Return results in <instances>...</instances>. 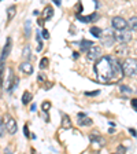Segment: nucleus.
<instances>
[{"label":"nucleus","instance_id":"f257e3e1","mask_svg":"<svg viewBox=\"0 0 137 154\" xmlns=\"http://www.w3.org/2000/svg\"><path fill=\"white\" fill-rule=\"evenodd\" d=\"M95 73L97 79L104 84L115 83L124 76L122 65L114 55H104L100 58L95 65Z\"/></svg>","mask_w":137,"mask_h":154},{"label":"nucleus","instance_id":"f03ea898","mask_svg":"<svg viewBox=\"0 0 137 154\" xmlns=\"http://www.w3.org/2000/svg\"><path fill=\"white\" fill-rule=\"evenodd\" d=\"M122 73L125 76H134L137 74V61L134 58H128V59H125V62L122 63Z\"/></svg>","mask_w":137,"mask_h":154},{"label":"nucleus","instance_id":"7ed1b4c3","mask_svg":"<svg viewBox=\"0 0 137 154\" xmlns=\"http://www.w3.org/2000/svg\"><path fill=\"white\" fill-rule=\"evenodd\" d=\"M3 120H4V122H3L4 128H6V131L8 132V134L14 135L16 131H18V125H16V121L14 120V117H11L10 114H4Z\"/></svg>","mask_w":137,"mask_h":154},{"label":"nucleus","instance_id":"20e7f679","mask_svg":"<svg viewBox=\"0 0 137 154\" xmlns=\"http://www.w3.org/2000/svg\"><path fill=\"white\" fill-rule=\"evenodd\" d=\"M114 38L117 42H119L121 44H126L132 40V32L125 29V30H115L114 33Z\"/></svg>","mask_w":137,"mask_h":154},{"label":"nucleus","instance_id":"39448f33","mask_svg":"<svg viewBox=\"0 0 137 154\" xmlns=\"http://www.w3.org/2000/svg\"><path fill=\"white\" fill-rule=\"evenodd\" d=\"M86 58L89 59V61H99L100 58H102V48L99 45H92V47L86 51Z\"/></svg>","mask_w":137,"mask_h":154},{"label":"nucleus","instance_id":"423d86ee","mask_svg":"<svg viewBox=\"0 0 137 154\" xmlns=\"http://www.w3.org/2000/svg\"><path fill=\"white\" fill-rule=\"evenodd\" d=\"M111 25L115 30H125V29L128 28V21L122 17H114L111 19Z\"/></svg>","mask_w":137,"mask_h":154},{"label":"nucleus","instance_id":"0eeeda50","mask_svg":"<svg viewBox=\"0 0 137 154\" xmlns=\"http://www.w3.org/2000/svg\"><path fill=\"white\" fill-rule=\"evenodd\" d=\"M77 119H78V124L82 125V127L92 124V120H91L86 114H84V113H78V116H77Z\"/></svg>","mask_w":137,"mask_h":154},{"label":"nucleus","instance_id":"6e6552de","mask_svg":"<svg viewBox=\"0 0 137 154\" xmlns=\"http://www.w3.org/2000/svg\"><path fill=\"white\" fill-rule=\"evenodd\" d=\"M19 70L23 72L25 74H32L33 73V66L30 62H22L19 65Z\"/></svg>","mask_w":137,"mask_h":154},{"label":"nucleus","instance_id":"1a4fd4ad","mask_svg":"<svg viewBox=\"0 0 137 154\" xmlns=\"http://www.w3.org/2000/svg\"><path fill=\"white\" fill-rule=\"evenodd\" d=\"M10 48H11V38H7V42H6V45H4V50L3 52H1V63H3L4 61H6V58L8 57L10 54Z\"/></svg>","mask_w":137,"mask_h":154},{"label":"nucleus","instance_id":"9d476101","mask_svg":"<svg viewBox=\"0 0 137 154\" xmlns=\"http://www.w3.org/2000/svg\"><path fill=\"white\" fill-rule=\"evenodd\" d=\"M97 17H99V14H97V13H93L91 17H81V15H77V18L80 19V21H82V22H92V21L97 19Z\"/></svg>","mask_w":137,"mask_h":154},{"label":"nucleus","instance_id":"9b49d317","mask_svg":"<svg viewBox=\"0 0 137 154\" xmlns=\"http://www.w3.org/2000/svg\"><path fill=\"white\" fill-rule=\"evenodd\" d=\"M52 15H54V10H52V7L51 6H47L44 8V13H43V18H44V21L52 18Z\"/></svg>","mask_w":137,"mask_h":154},{"label":"nucleus","instance_id":"f8f14e48","mask_svg":"<svg viewBox=\"0 0 137 154\" xmlns=\"http://www.w3.org/2000/svg\"><path fill=\"white\" fill-rule=\"evenodd\" d=\"M114 40H115L114 35H112V33H110V35H107L106 37H103V45H107V47H109V45H112Z\"/></svg>","mask_w":137,"mask_h":154},{"label":"nucleus","instance_id":"ddd939ff","mask_svg":"<svg viewBox=\"0 0 137 154\" xmlns=\"http://www.w3.org/2000/svg\"><path fill=\"white\" fill-rule=\"evenodd\" d=\"M22 58L25 59V62H29V59L32 58V54H30V47H29V45H25V48H23Z\"/></svg>","mask_w":137,"mask_h":154},{"label":"nucleus","instance_id":"4468645a","mask_svg":"<svg viewBox=\"0 0 137 154\" xmlns=\"http://www.w3.org/2000/svg\"><path fill=\"white\" fill-rule=\"evenodd\" d=\"M62 127H63V128H70V127H71L70 117H69L67 114H63V116H62Z\"/></svg>","mask_w":137,"mask_h":154},{"label":"nucleus","instance_id":"2eb2a0df","mask_svg":"<svg viewBox=\"0 0 137 154\" xmlns=\"http://www.w3.org/2000/svg\"><path fill=\"white\" fill-rule=\"evenodd\" d=\"M102 33L103 30L100 28H97V26H92L91 28V35H93L95 37H102Z\"/></svg>","mask_w":137,"mask_h":154},{"label":"nucleus","instance_id":"dca6fc26","mask_svg":"<svg viewBox=\"0 0 137 154\" xmlns=\"http://www.w3.org/2000/svg\"><path fill=\"white\" fill-rule=\"evenodd\" d=\"M92 45H93L92 42H89V40H82L80 47H81V50H84V51H88V50H89Z\"/></svg>","mask_w":137,"mask_h":154},{"label":"nucleus","instance_id":"f3484780","mask_svg":"<svg viewBox=\"0 0 137 154\" xmlns=\"http://www.w3.org/2000/svg\"><path fill=\"white\" fill-rule=\"evenodd\" d=\"M128 25L130 26L133 30H136L137 32V17H130L129 21H128Z\"/></svg>","mask_w":137,"mask_h":154},{"label":"nucleus","instance_id":"a211bd4d","mask_svg":"<svg viewBox=\"0 0 137 154\" xmlns=\"http://www.w3.org/2000/svg\"><path fill=\"white\" fill-rule=\"evenodd\" d=\"M15 11H16V7L15 6H11V7H8V8H7V19H8V21L11 18H14Z\"/></svg>","mask_w":137,"mask_h":154},{"label":"nucleus","instance_id":"6ab92c4d","mask_svg":"<svg viewBox=\"0 0 137 154\" xmlns=\"http://www.w3.org/2000/svg\"><path fill=\"white\" fill-rule=\"evenodd\" d=\"M30 100H32V95H30L28 91H25V92H23V95H22V103H23V105H28Z\"/></svg>","mask_w":137,"mask_h":154},{"label":"nucleus","instance_id":"aec40b11","mask_svg":"<svg viewBox=\"0 0 137 154\" xmlns=\"http://www.w3.org/2000/svg\"><path fill=\"white\" fill-rule=\"evenodd\" d=\"M128 52V48H126V45H121V47L117 48V54H121V55H125Z\"/></svg>","mask_w":137,"mask_h":154},{"label":"nucleus","instance_id":"412c9836","mask_svg":"<svg viewBox=\"0 0 137 154\" xmlns=\"http://www.w3.org/2000/svg\"><path fill=\"white\" fill-rule=\"evenodd\" d=\"M40 67H41V69L48 67V59H47V58H43L41 61H40Z\"/></svg>","mask_w":137,"mask_h":154},{"label":"nucleus","instance_id":"4be33fe9","mask_svg":"<svg viewBox=\"0 0 137 154\" xmlns=\"http://www.w3.org/2000/svg\"><path fill=\"white\" fill-rule=\"evenodd\" d=\"M121 92H124V94H132V90L129 88L128 85H121Z\"/></svg>","mask_w":137,"mask_h":154},{"label":"nucleus","instance_id":"5701e85b","mask_svg":"<svg viewBox=\"0 0 137 154\" xmlns=\"http://www.w3.org/2000/svg\"><path fill=\"white\" fill-rule=\"evenodd\" d=\"M41 107H43V112H47V110L51 107V103H49V102H44Z\"/></svg>","mask_w":137,"mask_h":154},{"label":"nucleus","instance_id":"b1692460","mask_svg":"<svg viewBox=\"0 0 137 154\" xmlns=\"http://www.w3.org/2000/svg\"><path fill=\"white\" fill-rule=\"evenodd\" d=\"M4 124H3V121H0V136H3L4 135Z\"/></svg>","mask_w":137,"mask_h":154},{"label":"nucleus","instance_id":"393cba45","mask_svg":"<svg viewBox=\"0 0 137 154\" xmlns=\"http://www.w3.org/2000/svg\"><path fill=\"white\" fill-rule=\"evenodd\" d=\"M132 106H133V109L137 112V99H132Z\"/></svg>","mask_w":137,"mask_h":154},{"label":"nucleus","instance_id":"a878e982","mask_svg":"<svg viewBox=\"0 0 137 154\" xmlns=\"http://www.w3.org/2000/svg\"><path fill=\"white\" fill-rule=\"evenodd\" d=\"M43 37H44V38H48V37H49V35H48V30H47V29H44V30H43Z\"/></svg>","mask_w":137,"mask_h":154},{"label":"nucleus","instance_id":"bb28decb","mask_svg":"<svg viewBox=\"0 0 137 154\" xmlns=\"http://www.w3.org/2000/svg\"><path fill=\"white\" fill-rule=\"evenodd\" d=\"M97 94H99V90L95 91V92H85V95H88V96H93V95H97Z\"/></svg>","mask_w":137,"mask_h":154},{"label":"nucleus","instance_id":"cd10ccee","mask_svg":"<svg viewBox=\"0 0 137 154\" xmlns=\"http://www.w3.org/2000/svg\"><path fill=\"white\" fill-rule=\"evenodd\" d=\"M129 131H130V134H133L134 135V136H136V138H137V131H136V129H129Z\"/></svg>","mask_w":137,"mask_h":154},{"label":"nucleus","instance_id":"c85d7f7f","mask_svg":"<svg viewBox=\"0 0 137 154\" xmlns=\"http://www.w3.org/2000/svg\"><path fill=\"white\" fill-rule=\"evenodd\" d=\"M23 129H25V135H26V136H28V138H29V132H28V127H26V125H25V128H23Z\"/></svg>","mask_w":137,"mask_h":154},{"label":"nucleus","instance_id":"c756f323","mask_svg":"<svg viewBox=\"0 0 137 154\" xmlns=\"http://www.w3.org/2000/svg\"><path fill=\"white\" fill-rule=\"evenodd\" d=\"M6 154H10V151H8V150H7V151H6Z\"/></svg>","mask_w":137,"mask_h":154}]
</instances>
